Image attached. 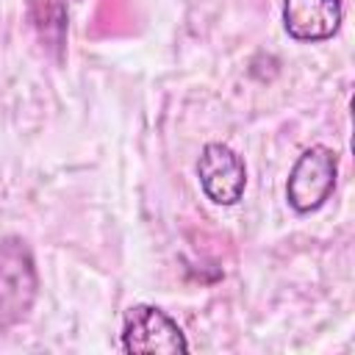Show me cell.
I'll return each mask as SVG.
<instances>
[{"label":"cell","instance_id":"3957f363","mask_svg":"<svg viewBox=\"0 0 355 355\" xmlns=\"http://www.w3.org/2000/svg\"><path fill=\"white\" fill-rule=\"evenodd\" d=\"M336 175H338V155L322 144L308 147L288 172V183H286L288 205L297 214L316 211L336 189Z\"/></svg>","mask_w":355,"mask_h":355},{"label":"cell","instance_id":"6da1fadb","mask_svg":"<svg viewBox=\"0 0 355 355\" xmlns=\"http://www.w3.org/2000/svg\"><path fill=\"white\" fill-rule=\"evenodd\" d=\"M39 297V272L25 239H0V330L17 327L33 311Z\"/></svg>","mask_w":355,"mask_h":355},{"label":"cell","instance_id":"277c9868","mask_svg":"<svg viewBox=\"0 0 355 355\" xmlns=\"http://www.w3.org/2000/svg\"><path fill=\"white\" fill-rule=\"evenodd\" d=\"M197 178L205 197L216 205H236L247 186V169L241 155L219 141L202 147L197 161Z\"/></svg>","mask_w":355,"mask_h":355},{"label":"cell","instance_id":"7a4b0ae2","mask_svg":"<svg viewBox=\"0 0 355 355\" xmlns=\"http://www.w3.org/2000/svg\"><path fill=\"white\" fill-rule=\"evenodd\" d=\"M122 349L130 355H183L189 341L178 322L155 305H133L122 324Z\"/></svg>","mask_w":355,"mask_h":355},{"label":"cell","instance_id":"5b68a950","mask_svg":"<svg viewBox=\"0 0 355 355\" xmlns=\"http://www.w3.org/2000/svg\"><path fill=\"white\" fill-rule=\"evenodd\" d=\"M283 25L297 42L330 39L341 25V0H283Z\"/></svg>","mask_w":355,"mask_h":355}]
</instances>
